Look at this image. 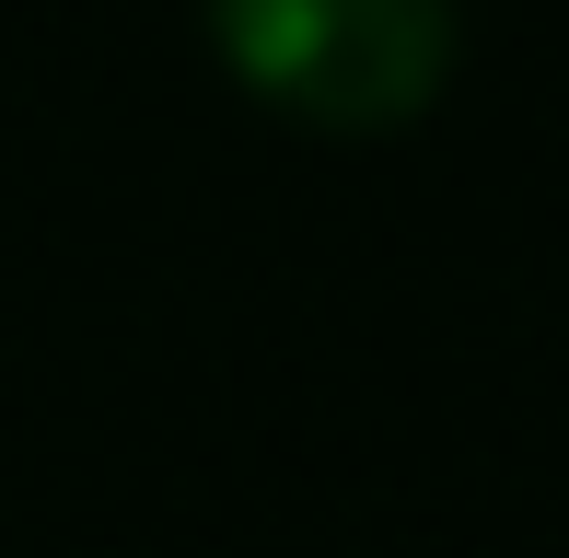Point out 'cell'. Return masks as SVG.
Masks as SVG:
<instances>
[{"label": "cell", "mask_w": 569, "mask_h": 558, "mask_svg": "<svg viewBox=\"0 0 569 558\" xmlns=\"http://www.w3.org/2000/svg\"><path fill=\"white\" fill-rule=\"evenodd\" d=\"M210 47L256 106L372 140L453 82L465 12L453 0H210Z\"/></svg>", "instance_id": "obj_1"}]
</instances>
